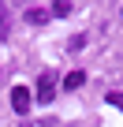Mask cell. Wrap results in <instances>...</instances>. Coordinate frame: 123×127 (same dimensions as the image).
<instances>
[{
    "label": "cell",
    "mask_w": 123,
    "mask_h": 127,
    "mask_svg": "<svg viewBox=\"0 0 123 127\" xmlns=\"http://www.w3.org/2000/svg\"><path fill=\"white\" fill-rule=\"evenodd\" d=\"M52 97H56V75L52 71H41V79H37V101L49 105Z\"/></svg>",
    "instance_id": "6da1fadb"
},
{
    "label": "cell",
    "mask_w": 123,
    "mask_h": 127,
    "mask_svg": "<svg viewBox=\"0 0 123 127\" xmlns=\"http://www.w3.org/2000/svg\"><path fill=\"white\" fill-rule=\"evenodd\" d=\"M30 101H34V97H30V86H15V90H11V108H15L19 116L30 108Z\"/></svg>",
    "instance_id": "7a4b0ae2"
},
{
    "label": "cell",
    "mask_w": 123,
    "mask_h": 127,
    "mask_svg": "<svg viewBox=\"0 0 123 127\" xmlns=\"http://www.w3.org/2000/svg\"><path fill=\"white\" fill-rule=\"evenodd\" d=\"M26 23H34V26H45V23H49V11H45V8H30V11H26Z\"/></svg>",
    "instance_id": "3957f363"
},
{
    "label": "cell",
    "mask_w": 123,
    "mask_h": 127,
    "mask_svg": "<svg viewBox=\"0 0 123 127\" xmlns=\"http://www.w3.org/2000/svg\"><path fill=\"white\" fill-rule=\"evenodd\" d=\"M82 82H86V75H82V71H67V75H64V90H78Z\"/></svg>",
    "instance_id": "277c9868"
},
{
    "label": "cell",
    "mask_w": 123,
    "mask_h": 127,
    "mask_svg": "<svg viewBox=\"0 0 123 127\" xmlns=\"http://www.w3.org/2000/svg\"><path fill=\"white\" fill-rule=\"evenodd\" d=\"M11 34V15H8V4H0V41Z\"/></svg>",
    "instance_id": "5b68a950"
},
{
    "label": "cell",
    "mask_w": 123,
    "mask_h": 127,
    "mask_svg": "<svg viewBox=\"0 0 123 127\" xmlns=\"http://www.w3.org/2000/svg\"><path fill=\"white\" fill-rule=\"evenodd\" d=\"M52 15H71V4H67V0H60V4H52Z\"/></svg>",
    "instance_id": "8992f818"
},
{
    "label": "cell",
    "mask_w": 123,
    "mask_h": 127,
    "mask_svg": "<svg viewBox=\"0 0 123 127\" xmlns=\"http://www.w3.org/2000/svg\"><path fill=\"white\" fill-rule=\"evenodd\" d=\"M108 105H112V108H123V94L112 90V94H108Z\"/></svg>",
    "instance_id": "52a82bcc"
}]
</instances>
